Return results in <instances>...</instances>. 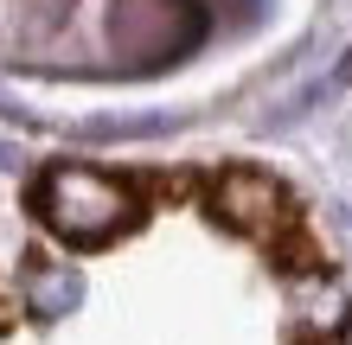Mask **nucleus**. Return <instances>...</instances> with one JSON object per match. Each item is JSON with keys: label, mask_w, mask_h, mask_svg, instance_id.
I'll return each mask as SVG.
<instances>
[{"label": "nucleus", "mask_w": 352, "mask_h": 345, "mask_svg": "<svg viewBox=\"0 0 352 345\" xmlns=\"http://www.w3.org/2000/svg\"><path fill=\"white\" fill-rule=\"evenodd\" d=\"M32 211L45 217V230L71 250H96V243L122 237L141 217L135 186L102 167H84V160H58V167L38 173L32 186Z\"/></svg>", "instance_id": "nucleus-1"}, {"label": "nucleus", "mask_w": 352, "mask_h": 345, "mask_svg": "<svg viewBox=\"0 0 352 345\" xmlns=\"http://www.w3.org/2000/svg\"><path fill=\"white\" fill-rule=\"evenodd\" d=\"M199 32H205L199 0H109V38L129 71H154L192 51Z\"/></svg>", "instance_id": "nucleus-2"}, {"label": "nucleus", "mask_w": 352, "mask_h": 345, "mask_svg": "<svg viewBox=\"0 0 352 345\" xmlns=\"http://www.w3.org/2000/svg\"><path fill=\"white\" fill-rule=\"evenodd\" d=\"M212 217L237 237H256V243H276L288 224H295V205H288L282 179H269L256 167H224L212 179Z\"/></svg>", "instance_id": "nucleus-3"}, {"label": "nucleus", "mask_w": 352, "mask_h": 345, "mask_svg": "<svg viewBox=\"0 0 352 345\" xmlns=\"http://www.w3.org/2000/svg\"><path fill=\"white\" fill-rule=\"evenodd\" d=\"M295 313H301V326H307V333L333 339V333H346V320H352V294L340 288L333 275L307 269V275L295 281Z\"/></svg>", "instance_id": "nucleus-4"}, {"label": "nucleus", "mask_w": 352, "mask_h": 345, "mask_svg": "<svg viewBox=\"0 0 352 345\" xmlns=\"http://www.w3.org/2000/svg\"><path fill=\"white\" fill-rule=\"evenodd\" d=\"M71 19V0H0V51L38 45Z\"/></svg>", "instance_id": "nucleus-5"}, {"label": "nucleus", "mask_w": 352, "mask_h": 345, "mask_svg": "<svg viewBox=\"0 0 352 345\" xmlns=\"http://www.w3.org/2000/svg\"><path fill=\"white\" fill-rule=\"evenodd\" d=\"M77 300H84V275H77V269H65V262H32V269H26V307L38 320L71 313Z\"/></svg>", "instance_id": "nucleus-6"}]
</instances>
